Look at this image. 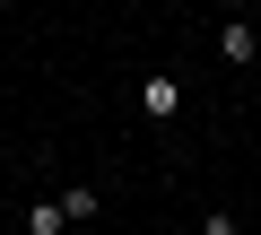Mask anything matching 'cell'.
Listing matches in <instances>:
<instances>
[{
  "mask_svg": "<svg viewBox=\"0 0 261 235\" xmlns=\"http://www.w3.org/2000/svg\"><path fill=\"white\" fill-rule=\"evenodd\" d=\"M140 113H148L157 131H166L174 113H183V87H174V70H148V79H140Z\"/></svg>",
  "mask_w": 261,
  "mask_h": 235,
  "instance_id": "6da1fadb",
  "label": "cell"
},
{
  "mask_svg": "<svg viewBox=\"0 0 261 235\" xmlns=\"http://www.w3.org/2000/svg\"><path fill=\"white\" fill-rule=\"evenodd\" d=\"M218 53H226L235 70H244V61H261V27H244V18H235V27H218Z\"/></svg>",
  "mask_w": 261,
  "mask_h": 235,
  "instance_id": "7a4b0ae2",
  "label": "cell"
},
{
  "mask_svg": "<svg viewBox=\"0 0 261 235\" xmlns=\"http://www.w3.org/2000/svg\"><path fill=\"white\" fill-rule=\"evenodd\" d=\"M27 235H70V209H61V192L27 200Z\"/></svg>",
  "mask_w": 261,
  "mask_h": 235,
  "instance_id": "3957f363",
  "label": "cell"
},
{
  "mask_svg": "<svg viewBox=\"0 0 261 235\" xmlns=\"http://www.w3.org/2000/svg\"><path fill=\"white\" fill-rule=\"evenodd\" d=\"M61 209H70V226H87V218L105 209V192H96V183H61Z\"/></svg>",
  "mask_w": 261,
  "mask_h": 235,
  "instance_id": "277c9868",
  "label": "cell"
},
{
  "mask_svg": "<svg viewBox=\"0 0 261 235\" xmlns=\"http://www.w3.org/2000/svg\"><path fill=\"white\" fill-rule=\"evenodd\" d=\"M200 235H244V226H235L226 209H200Z\"/></svg>",
  "mask_w": 261,
  "mask_h": 235,
  "instance_id": "5b68a950",
  "label": "cell"
}]
</instances>
